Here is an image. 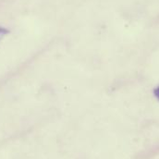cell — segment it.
Wrapping results in <instances>:
<instances>
[{"label":"cell","instance_id":"cell-2","mask_svg":"<svg viewBox=\"0 0 159 159\" xmlns=\"http://www.w3.org/2000/svg\"><path fill=\"white\" fill-rule=\"evenodd\" d=\"M154 94H155V96L157 97V99L159 100V86L155 89V91H154Z\"/></svg>","mask_w":159,"mask_h":159},{"label":"cell","instance_id":"cell-1","mask_svg":"<svg viewBox=\"0 0 159 159\" xmlns=\"http://www.w3.org/2000/svg\"><path fill=\"white\" fill-rule=\"evenodd\" d=\"M8 30L6 29V28H3V27H0V40L2 39L5 35H7L8 34Z\"/></svg>","mask_w":159,"mask_h":159}]
</instances>
